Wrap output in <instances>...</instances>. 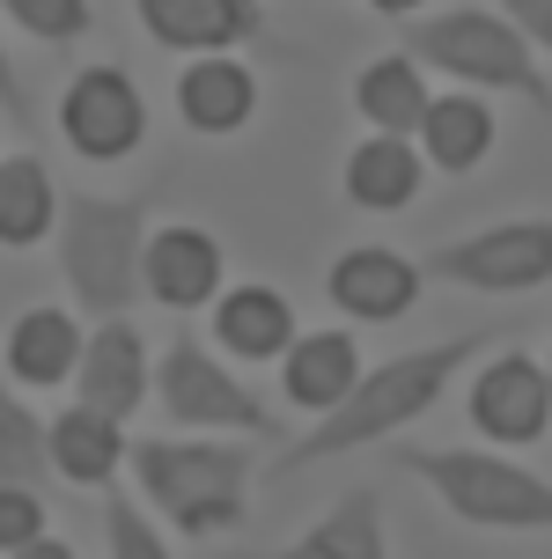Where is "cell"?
<instances>
[{
  "mask_svg": "<svg viewBox=\"0 0 552 559\" xmlns=\"http://www.w3.org/2000/svg\"><path fill=\"white\" fill-rule=\"evenodd\" d=\"M486 346H494V332H457V338H435V346H413V354H390V361L361 368V383L347 391V405L325 413L303 442L280 449L273 472H303V464H325V456H354V449L384 442V435H398V427H413L420 413L442 405L449 376H457L471 354H486Z\"/></svg>",
  "mask_w": 552,
  "mask_h": 559,
  "instance_id": "cell-1",
  "label": "cell"
},
{
  "mask_svg": "<svg viewBox=\"0 0 552 559\" xmlns=\"http://www.w3.org/2000/svg\"><path fill=\"white\" fill-rule=\"evenodd\" d=\"M126 464H133L140 493L155 501V515L185 537L236 531L250 508V478H258V456L221 435H148L126 449Z\"/></svg>",
  "mask_w": 552,
  "mask_h": 559,
  "instance_id": "cell-2",
  "label": "cell"
},
{
  "mask_svg": "<svg viewBox=\"0 0 552 559\" xmlns=\"http://www.w3.org/2000/svg\"><path fill=\"white\" fill-rule=\"evenodd\" d=\"M59 280L74 287L82 317H126L140 302V258H148V192H67L59 199Z\"/></svg>",
  "mask_w": 552,
  "mask_h": 559,
  "instance_id": "cell-3",
  "label": "cell"
},
{
  "mask_svg": "<svg viewBox=\"0 0 552 559\" xmlns=\"http://www.w3.org/2000/svg\"><path fill=\"white\" fill-rule=\"evenodd\" d=\"M406 52L435 74H457L465 88H494V96H524L552 111V82L530 37L494 8H442V15H406Z\"/></svg>",
  "mask_w": 552,
  "mask_h": 559,
  "instance_id": "cell-4",
  "label": "cell"
},
{
  "mask_svg": "<svg viewBox=\"0 0 552 559\" xmlns=\"http://www.w3.org/2000/svg\"><path fill=\"white\" fill-rule=\"evenodd\" d=\"M155 413L185 435H244V442H280V413L250 391L236 368L199 346L192 324H177L155 354Z\"/></svg>",
  "mask_w": 552,
  "mask_h": 559,
  "instance_id": "cell-5",
  "label": "cell"
},
{
  "mask_svg": "<svg viewBox=\"0 0 552 559\" xmlns=\"http://www.w3.org/2000/svg\"><path fill=\"white\" fill-rule=\"evenodd\" d=\"M406 472H420L435 486L449 515H465L471 531H552V478H538L530 464L486 449H413Z\"/></svg>",
  "mask_w": 552,
  "mask_h": 559,
  "instance_id": "cell-6",
  "label": "cell"
},
{
  "mask_svg": "<svg viewBox=\"0 0 552 559\" xmlns=\"http://www.w3.org/2000/svg\"><path fill=\"white\" fill-rule=\"evenodd\" d=\"M420 273L442 287H471V295H530L552 280V222H486L427 251Z\"/></svg>",
  "mask_w": 552,
  "mask_h": 559,
  "instance_id": "cell-7",
  "label": "cell"
},
{
  "mask_svg": "<svg viewBox=\"0 0 552 559\" xmlns=\"http://www.w3.org/2000/svg\"><path fill=\"white\" fill-rule=\"evenodd\" d=\"M59 140L82 163H126L148 140V96L133 88L126 67H82L59 96Z\"/></svg>",
  "mask_w": 552,
  "mask_h": 559,
  "instance_id": "cell-8",
  "label": "cell"
},
{
  "mask_svg": "<svg viewBox=\"0 0 552 559\" xmlns=\"http://www.w3.org/2000/svg\"><path fill=\"white\" fill-rule=\"evenodd\" d=\"M228 287V258L199 222H163L148 228V258H140V295L163 302L169 317L214 309V295Z\"/></svg>",
  "mask_w": 552,
  "mask_h": 559,
  "instance_id": "cell-9",
  "label": "cell"
},
{
  "mask_svg": "<svg viewBox=\"0 0 552 559\" xmlns=\"http://www.w3.org/2000/svg\"><path fill=\"white\" fill-rule=\"evenodd\" d=\"M471 427L494 449H530L552 427V383L545 361L530 354H494V361L471 376Z\"/></svg>",
  "mask_w": 552,
  "mask_h": 559,
  "instance_id": "cell-10",
  "label": "cell"
},
{
  "mask_svg": "<svg viewBox=\"0 0 552 559\" xmlns=\"http://www.w3.org/2000/svg\"><path fill=\"white\" fill-rule=\"evenodd\" d=\"M148 391H155V346L140 338V324H126V317H104V324L82 338L74 405H89V413H110V419H133Z\"/></svg>",
  "mask_w": 552,
  "mask_h": 559,
  "instance_id": "cell-11",
  "label": "cell"
},
{
  "mask_svg": "<svg viewBox=\"0 0 552 559\" xmlns=\"http://www.w3.org/2000/svg\"><path fill=\"white\" fill-rule=\"evenodd\" d=\"M140 29L163 52H236L266 29V0H133Z\"/></svg>",
  "mask_w": 552,
  "mask_h": 559,
  "instance_id": "cell-12",
  "label": "cell"
},
{
  "mask_svg": "<svg viewBox=\"0 0 552 559\" xmlns=\"http://www.w3.org/2000/svg\"><path fill=\"white\" fill-rule=\"evenodd\" d=\"M420 280H427V273H420L413 258L361 243V251L331 258L325 295H331V309H347L354 324H398V317L420 302Z\"/></svg>",
  "mask_w": 552,
  "mask_h": 559,
  "instance_id": "cell-13",
  "label": "cell"
},
{
  "mask_svg": "<svg viewBox=\"0 0 552 559\" xmlns=\"http://www.w3.org/2000/svg\"><path fill=\"white\" fill-rule=\"evenodd\" d=\"M250 111H258V74H250L244 59H228V52L185 59V74H177V118H185L199 140L244 133Z\"/></svg>",
  "mask_w": 552,
  "mask_h": 559,
  "instance_id": "cell-14",
  "label": "cell"
},
{
  "mask_svg": "<svg viewBox=\"0 0 552 559\" xmlns=\"http://www.w3.org/2000/svg\"><path fill=\"white\" fill-rule=\"evenodd\" d=\"M214 346L236 354V361H280L295 346V302L280 287H266V280L221 287L214 295Z\"/></svg>",
  "mask_w": 552,
  "mask_h": 559,
  "instance_id": "cell-15",
  "label": "cell"
},
{
  "mask_svg": "<svg viewBox=\"0 0 552 559\" xmlns=\"http://www.w3.org/2000/svg\"><path fill=\"white\" fill-rule=\"evenodd\" d=\"M361 383V346L354 332H295V346L280 354V391L303 413H339L347 391Z\"/></svg>",
  "mask_w": 552,
  "mask_h": 559,
  "instance_id": "cell-16",
  "label": "cell"
},
{
  "mask_svg": "<svg viewBox=\"0 0 552 559\" xmlns=\"http://www.w3.org/2000/svg\"><path fill=\"white\" fill-rule=\"evenodd\" d=\"M420 185H427L420 140H406V133L354 140V155H347V199H354L361 214H398V206L420 199Z\"/></svg>",
  "mask_w": 552,
  "mask_h": 559,
  "instance_id": "cell-17",
  "label": "cell"
},
{
  "mask_svg": "<svg viewBox=\"0 0 552 559\" xmlns=\"http://www.w3.org/2000/svg\"><path fill=\"white\" fill-rule=\"evenodd\" d=\"M266 559H390L384 493H376V486H347L295 545H280V552H266Z\"/></svg>",
  "mask_w": 552,
  "mask_h": 559,
  "instance_id": "cell-18",
  "label": "cell"
},
{
  "mask_svg": "<svg viewBox=\"0 0 552 559\" xmlns=\"http://www.w3.org/2000/svg\"><path fill=\"white\" fill-rule=\"evenodd\" d=\"M8 376L23 383V391H52V383H74V368H82V324L67 317V309H23L15 324H8Z\"/></svg>",
  "mask_w": 552,
  "mask_h": 559,
  "instance_id": "cell-19",
  "label": "cell"
},
{
  "mask_svg": "<svg viewBox=\"0 0 552 559\" xmlns=\"http://www.w3.org/2000/svg\"><path fill=\"white\" fill-rule=\"evenodd\" d=\"M126 419L110 413H89V405H67L52 419V472L67 486H89V493H110V478L126 464Z\"/></svg>",
  "mask_w": 552,
  "mask_h": 559,
  "instance_id": "cell-20",
  "label": "cell"
},
{
  "mask_svg": "<svg viewBox=\"0 0 552 559\" xmlns=\"http://www.w3.org/2000/svg\"><path fill=\"white\" fill-rule=\"evenodd\" d=\"M435 104V88H427V67L413 52H390V59H368L354 74V111L368 118V133H420V118Z\"/></svg>",
  "mask_w": 552,
  "mask_h": 559,
  "instance_id": "cell-21",
  "label": "cell"
},
{
  "mask_svg": "<svg viewBox=\"0 0 552 559\" xmlns=\"http://www.w3.org/2000/svg\"><path fill=\"white\" fill-rule=\"evenodd\" d=\"M413 140H420V155H427V169H442V177H465V169H479L486 155H494V111H486L471 88H457V96H435Z\"/></svg>",
  "mask_w": 552,
  "mask_h": 559,
  "instance_id": "cell-22",
  "label": "cell"
},
{
  "mask_svg": "<svg viewBox=\"0 0 552 559\" xmlns=\"http://www.w3.org/2000/svg\"><path fill=\"white\" fill-rule=\"evenodd\" d=\"M59 228V185L37 155H0V251H30Z\"/></svg>",
  "mask_w": 552,
  "mask_h": 559,
  "instance_id": "cell-23",
  "label": "cell"
},
{
  "mask_svg": "<svg viewBox=\"0 0 552 559\" xmlns=\"http://www.w3.org/2000/svg\"><path fill=\"white\" fill-rule=\"evenodd\" d=\"M52 472V427L23 405L15 376H0V478L8 486H37Z\"/></svg>",
  "mask_w": 552,
  "mask_h": 559,
  "instance_id": "cell-24",
  "label": "cell"
},
{
  "mask_svg": "<svg viewBox=\"0 0 552 559\" xmlns=\"http://www.w3.org/2000/svg\"><path fill=\"white\" fill-rule=\"evenodd\" d=\"M15 23H23V37H37V45H74V37H89L96 29V8L89 0H0Z\"/></svg>",
  "mask_w": 552,
  "mask_h": 559,
  "instance_id": "cell-25",
  "label": "cell"
},
{
  "mask_svg": "<svg viewBox=\"0 0 552 559\" xmlns=\"http://www.w3.org/2000/svg\"><path fill=\"white\" fill-rule=\"evenodd\" d=\"M104 531H110V559H169L163 531L140 515L133 493H104Z\"/></svg>",
  "mask_w": 552,
  "mask_h": 559,
  "instance_id": "cell-26",
  "label": "cell"
},
{
  "mask_svg": "<svg viewBox=\"0 0 552 559\" xmlns=\"http://www.w3.org/2000/svg\"><path fill=\"white\" fill-rule=\"evenodd\" d=\"M52 531V515H45V493L37 486H8L0 478V552H23L30 537Z\"/></svg>",
  "mask_w": 552,
  "mask_h": 559,
  "instance_id": "cell-27",
  "label": "cell"
},
{
  "mask_svg": "<svg viewBox=\"0 0 552 559\" xmlns=\"http://www.w3.org/2000/svg\"><path fill=\"white\" fill-rule=\"evenodd\" d=\"M0 118H15L23 133H37V111H30V82H23V67L8 59V45H0Z\"/></svg>",
  "mask_w": 552,
  "mask_h": 559,
  "instance_id": "cell-28",
  "label": "cell"
},
{
  "mask_svg": "<svg viewBox=\"0 0 552 559\" xmlns=\"http://www.w3.org/2000/svg\"><path fill=\"white\" fill-rule=\"evenodd\" d=\"M501 15L530 37V52H552V0H501Z\"/></svg>",
  "mask_w": 552,
  "mask_h": 559,
  "instance_id": "cell-29",
  "label": "cell"
},
{
  "mask_svg": "<svg viewBox=\"0 0 552 559\" xmlns=\"http://www.w3.org/2000/svg\"><path fill=\"white\" fill-rule=\"evenodd\" d=\"M8 559H74V545H67V537H52V531H45V537H30L23 552H8Z\"/></svg>",
  "mask_w": 552,
  "mask_h": 559,
  "instance_id": "cell-30",
  "label": "cell"
},
{
  "mask_svg": "<svg viewBox=\"0 0 552 559\" xmlns=\"http://www.w3.org/2000/svg\"><path fill=\"white\" fill-rule=\"evenodd\" d=\"M376 15H390V23H406V15H420V0H368Z\"/></svg>",
  "mask_w": 552,
  "mask_h": 559,
  "instance_id": "cell-31",
  "label": "cell"
},
{
  "mask_svg": "<svg viewBox=\"0 0 552 559\" xmlns=\"http://www.w3.org/2000/svg\"><path fill=\"white\" fill-rule=\"evenodd\" d=\"M545 383H552V354H545Z\"/></svg>",
  "mask_w": 552,
  "mask_h": 559,
  "instance_id": "cell-32",
  "label": "cell"
}]
</instances>
